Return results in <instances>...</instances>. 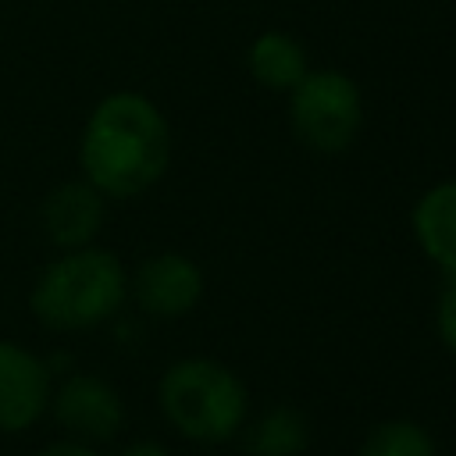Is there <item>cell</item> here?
Listing matches in <instances>:
<instances>
[{"mask_svg": "<svg viewBox=\"0 0 456 456\" xmlns=\"http://www.w3.org/2000/svg\"><path fill=\"white\" fill-rule=\"evenodd\" d=\"M171 160V132L164 114L142 93H110L96 103L82 132L86 182L103 196L146 192Z\"/></svg>", "mask_w": 456, "mask_h": 456, "instance_id": "1", "label": "cell"}, {"mask_svg": "<svg viewBox=\"0 0 456 456\" xmlns=\"http://www.w3.org/2000/svg\"><path fill=\"white\" fill-rule=\"evenodd\" d=\"M125 289L128 278L114 253L78 246L39 274L32 289V314L57 331H86L121 306Z\"/></svg>", "mask_w": 456, "mask_h": 456, "instance_id": "2", "label": "cell"}, {"mask_svg": "<svg viewBox=\"0 0 456 456\" xmlns=\"http://www.w3.org/2000/svg\"><path fill=\"white\" fill-rule=\"evenodd\" d=\"M160 410L167 424L192 442H228L249 410L246 385L217 360L189 356L160 378Z\"/></svg>", "mask_w": 456, "mask_h": 456, "instance_id": "3", "label": "cell"}, {"mask_svg": "<svg viewBox=\"0 0 456 456\" xmlns=\"http://www.w3.org/2000/svg\"><path fill=\"white\" fill-rule=\"evenodd\" d=\"M289 118L296 135L317 153H342L360 125H363V100L349 75L335 68L306 71L296 89H289Z\"/></svg>", "mask_w": 456, "mask_h": 456, "instance_id": "4", "label": "cell"}, {"mask_svg": "<svg viewBox=\"0 0 456 456\" xmlns=\"http://www.w3.org/2000/svg\"><path fill=\"white\" fill-rule=\"evenodd\" d=\"M135 303L153 317H178L189 314L203 296L200 267L182 253H157L139 264L132 281Z\"/></svg>", "mask_w": 456, "mask_h": 456, "instance_id": "5", "label": "cell"}, {"mask_svg": "<svg viewBox=\"0 0 456 456\" xmlns=\"http://www.w3.org/2000/svg\"><path fill=\"white\" fill-rule=\"evenodd\" d=\"M50 399L46 367L21 346L0 342V431H21L39 420Z\"/></svg>", "mask_w": 456, "mask_h": 456, "instance_id": "6", "label": "cell"}, {"mask_svg": "<svg viewBox=\"0 0 456 456\" xmlns=\"http://www.w3.org/2000/svg\"><path fill=\"white\" fill-rule=\"evenodd\" d=\"M121 417H125L121 399L103 378L75 374L57 392V420L86 442L110 438L121 428Z\"/></svg>", "mask_w": 456, "mask_h": 456, "instance_id": "7", "label": "cell"}, {"mask_svg": "<svg viewBox=\"0 0 456 456\" xmlns=\"http://www.w3.org/2000/svg\"><path fill=\"white\" fill-rule=\"evenodd\" d=\"M103 224V192L89 182H61L43 200V228L61 249L89 246Z\"/></svg>", "mask_w": 456, "mask_h": 456, "instance_id": "8", "label": "cell"}, {"mask_svg": "<svg viewBox=\"0 0 456 456\" xmlns=\"http://www.w3.org/2000/svg\"><path fill=\"white\" fill-rule=\"evenodd\" d=\"M413 235L420 249L456 278V178L428 189L413 207Z\"/></svg>", "mask_w": 456, "mask_h": 456, "instance_id": "9", "label": "cell"}, {"mask_svg": "<svg viewBox=\"0 0 456 456\" xmlns=\"http://www.w3.org/2000/svg\"><path fill=\"white\" fill-rule=\"evenodd\" d=\"M249 75L264 82L267 89H296L299 78L310 71L306 50L289 36V32H264L253 39L246 53Z\"/></svg>", "mask_w": 456, "mask_h": 456, "instance_id": "10", "label": "cell"}, {"mask_svg": "<svg viewBox=\"0 0 456 456\" xmlns=\"http://www.w3.org/2000/svg\"><path fill=\"white\" fill-rule=\"evenodd\" d=\"M310 442V424L296 406H274L246 431L249 456H299Z\"/></svg>", "mask_w": 456, "mask_h": 456, "instance_id": "11", "label": "cell"}, {"mask_svg": "<svg viewBox=\"0 0 456 456\" xmlns=\"http://www.w3.org/2000/svg\"><path fill=\"white\" fill-rule=\"evenodd\" d=\"M360 456H435V442L413 420H385L363 438Z\"/></svg>", "mask_w": 456, "mask_h": 456, "instance_id": "12", "label": "cell"}, {"mask_svg": "<svg viewBox=\"0 0 456 456\" xmlns=\"http://www.w3.org/2000/svg\"><path fill=\"white\" fill-rule=\"evenodd\" d=\"M435 324H438V335H442L445 349L456 356V278L445 285V292H442V299H438Z\"/></svg>", "mask_w": 456, "mask_h": 456, "instance_id": "13", "label": "cell"}, {"mask_svg": "<svg viewBox=\"0 0 456 456\" xmlns=\"http://www.w3.org/2000/svg\"><path fill=\"white\" fill-rule=\"evenodd\" d=\"M39 456H100V452L89 449L86 442H53V445H46Z\"/></svg>", "mask_w": 456, "mask_h": 456, "instance_id": "14", "label": "cell"}, {"mask_svg": "<svg viewBox=\"0 0 456 456\" xmlns=\"http://www.w3.org/2000/svg\"><path fill=\"white\" fill-rule=\"evenodd\" d=\"M121 456H171L160 442H132L128 449H121Z\"/></svg>", "mask_w": 456, "mask_h": 456, "instance_id": "15", "label": "cell"}]
</instances>
